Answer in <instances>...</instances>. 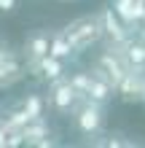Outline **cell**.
Wrapping results in <instances>:
<instances>
[{"label": "cell", "mask_w": 145, "mask_h": 148, "mask_svg": "<svg viewBox=\"0 0 145 148\" xmlns=\"http://www.w3.org/2000/svg\"><path fill=\"white\" fill-rule=\"evenodd\" d=\"M75 54H83L86 49L97 46L102 40V22H99V14H89V16H78L73 19L67 27L62 30Z\"/></svg>", "instance_id": "obj_1"}, {"label": "cell", "mask_w": 145, "mask_h": 148, "mask_svg": "<svg viewBox=\"0 0 145 148\" xmlns=\"http://www.w3.org/2000/svg\"><path fill=\"white\" fill-rule=\"evenodd\" d=\"M70 116H73L78 135H83V137H97L105 127V105L91 102V100H81Z\"/></svg>", "instance_id": "obj_2"}, {"label": "cell", "mask_w": 145, "mask_h": 148, "mask_svg": "<svg viewBox=\"0 0 145 148\" xmlns=\"http://www.w3.org/2000/svg\"><path fill=\"white\" fill-rule=\"evenodd\" d=\"M78 102H81V97H78V92L73 89L70 78L59 75V78H54V81H48V108L54 113L70 116Z\"/></svg>", "instance_id": "obj_3"}, {"label": "cell", "mask_w": 145, "mask_h": 148, "mask_svg": "<svg viewBox=\"0 0 145 148\" xmlns=\"http://www.w3.org/2000/svg\"><path fill=\"white\" fill-rule=\"evenodd\" d=\"M126 70H129L126 59H124L121 54H118L116 49H110V46H108V49H105V51H102V54L97 57L94 70H91V73H97L99 78H105V81H108V84L116 89V86H118V81H121V78L126 75Z\"/></svg>", "instance_id": "obj_4"}, {"label": "cell", "mask_w": 145, "mask_h": 148, "mask_svg": "<svg viewBox=\"0 0 145 148\" xmlns=\"http://www.w3.org/2000/svg\"><path fill=\"white\" fill-rule=\"evenodd\" d=\"M99 22H102V38H108V46H118V43H124L129 38V27L116 14V8H102Z\"/></svg>", "instance_id": "obj_5"}, {"label": "cell", "mask_w": 145, "mask_h": 148, "mask_svg": "<svg viewBox=\"0 0 145 148\" xmlns=\"http://www.w3.org/2000/svg\"><path fill=\"white\" fill-rule=\"evenodd\" d=\"M116 92L121 94L126 102H145V70H134V67H129L126 75L118 81Z\"/></svg>", "instance_id": "obj_6"}, {"label": "cell", "mask_w": 145, "mask_h": 148, "mask_svg": "<svg viewBox=\"0 0 145 148\" xmlns=\"http://www.w3.org/2000/svg\"><path fill=\"white\" fill-rule=\"evenodd\" d=\"M22 73H24L22 59L16 57V51H11V46H8L3 54H0V89H3V86H11Z\"/></svg>", "instance_id": "obj_7"}, {"label": "cell", "mask_w": 145, "mask_h": 148, "mask_svg": "<svg viewBox=\"0 0 145 148\" xmlns=\"http://www.w3.org/2000/svg\"><path fill=\"white\" fill-rule=\"evenodd\" d=\"M30 73L38 75V78H46V81H54V78H59L65 73V59H57V57H40L35 65H30Z\"/></svg>", "instance_id": "obj_8"}, {"label": "cell", "mask_w": 145, "mask_h": 148, "mask_svg": "<svg viewBox=\"0 0 145 148\" xmlns=\"http://www.w3.org/2000/svg\"><path fill=\"white\" fill-rule=\"evenodd\" d=\"M48 54V32H35L24 40V59H27V67L35 65L40 57Z\"/></svg>", "instance_id": "obj_9"}, {"label": "cell", "mask_w": 145, "mask_h": 148, "mask_svg": "<svg viewBox=\"0 0 145 148\" xmlns=\"http://www.w3.org/2000/svg\"><path fill=\"white\" fill-rule=\"evenodd\" d=\"M110 97H113V86H110L105 78H99L97 73H91L89 86H86V97H83V100H91V102H99V105H108Z\"/></svg>", "instance_id": "obj_10"}, {"label": "cell", "mask_w": 145, "mask_h": 148, "mask_svg": "<svg viewBox=\"0 0 145 148\" xmlns=\"http://www.w3.org/2000/svg\"><path fill=\"white\" fill-rule=\"evenodd\" d=\"M48 54H51V57H57V59H70V57H75V51H73V46H70V40H67V35H65L62 30L54 32V35L48 38Z\"/></svg>", "instance_id": "obj_11"}, {"label": "cell", "mask_w": 145, "mask_h": 148, "mask_svg": "<svg viewBox=\"0 0 145 148\" xmlns=\"http://www.w3.org/2000/svg\"><path fill=\"white\" fill-rule=\"evenodd\" d=\"M22 110L27 113L30 119H38L40 113H43V102H40V97H35V94H30V97L22 102Z\"/></svg>", "instance_id": "obj_12"}, {"label": "cell", "mask_w": 145, "mask_h": 148, "mask_svg": "<svg viewBox=\"0 0 145 148\" xmlns=\"http://www.w3.org/2000/svg\"><path fill=\"white\" fill-rule=\"evenodd\" d=\"M5 143H8V135H5V119L0 116V148H5Z\"/></svg>", "instance_id": "obj_13"}, {"label": "cell", "mask_w": 145, "mask_h": 148, "mask_svg": "<svg viewBox=\"0 0 145 148\" xmlns=\"http://www.w3.org/2000/svg\"><path fill=\"white\" fill-rule=\"evenodd\" d=\"M14 8H16V0H0V11H14Z\"/></svg>", "instance_id": "obj_14"}, {"label": "cell", "mask_w": 145, "mask_h": 148, "mask_svg": "<svg viewBox=\"0 0 145 148\" xmlns=\"http://www.w3.org/2000/svg\"><path fill=\"white\" fill-rule=\"evenodd\" d=\"M137 27H140V35H137V38H142V40H145V14H142V19L137 22Z\"/></svg>", "instance_id": "obj_15"}, {"label": "cell", "mask_w": 145, "mask_h": 148, "mask_svg": "<svg viewBox=\"0 0 145 148\" xmlns=\"http://www.w3.org/2000/svg\"><path fill=\"white\" fill-rule=\"evenodd\" d=\"M5 49H8V43H3V40H0V54H3Z\"/></svg>", "instance_id": "obj_16"}]
</instances>
